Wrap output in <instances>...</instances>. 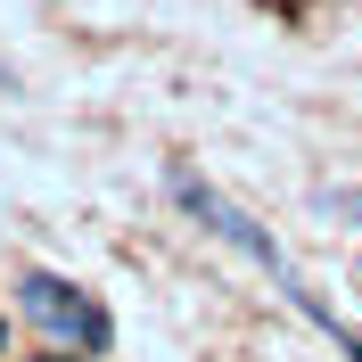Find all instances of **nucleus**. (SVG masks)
Wrapping results in <instances>:
<instances>
[{"label": "nucleus", "mask_w": 362, "mask_h": 362, "mask_svg": "<svg viewBox=\"0 0 362 362\" xmlns=\"http://www.w3.org/2000/svg\"><path fill=\"white\" fill-rule=\"evenodd\" d=\"M17 288H25V313L49 329V346H74V354H107V338H115V329H107V313H99V305H90L74 280H58V272H25Z\"/></svg>", "instance_id": "obj_1"}, {"label": "nucleus", "mask_w": 362, "mask_h": 362, "mask_svg": "<svg viewBox=\"0 0 362 362\" xmlns=\"http://www.w3.org/2000/svg\"><path fill=\"white\" fill-rule=\"evenodd\" d=\"M173 198L189 206V214H198V223L214 230V239H230V247H247V255H255L264 272H280V280H288V264H280V239H272L264 223H247V214H239V206H230L223 189H206L198 173H173Z\"/></svg>", "instance_id": "obj_2"}, {"label": "nucleus", "mask_w": 362, "mask_h": 362, "mask_svg": "<svg viewBox=\"0 0 362 362\" xmlns=\"http://www.w3.org/2000/svg\"><path fill=\"white\" fill-rule=\"evenodd\" d=\"M329 214H362V189H329Z\"/></svg>", "instance_id": "obj_3"}, {"label": "nucleus", "mask_w": 362, "mask_h": 362, "mask_svg": "<svg viewBox=\"0 0 362 362\" xmlns=\"http://www.w3.org/2000/svg\"><path fill=\"white\" fill-rule=\"evenodd\" d=\"M33 362H74V354H33Z\"/></svg>", "instance_id": "obj_4"}, {"label": "nucleus", "mask_w": 362, "mask_h": 362, "mask_svg": "<svg viewBox=\"0 0 362 362\" xmlns=\"http://www.w3.org/2000/svg\"><path fill=\"white\" fill-rule=\"evenodd\" d=\"M0 354H8V321H0Z\"/></svg>", "instance_id": "obj_5"}]
</instances>
